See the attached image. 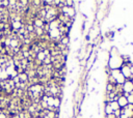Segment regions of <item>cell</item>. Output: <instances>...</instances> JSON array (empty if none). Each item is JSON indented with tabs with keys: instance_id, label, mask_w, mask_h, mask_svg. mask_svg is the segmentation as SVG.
Segmentation results:
<instances>
[{
	"instance_id": "cell-1",
	"label": "cell",
	"mask_w": 133,
	"mask_h": 118,
	"mask_svg": "<svg viewBox=\"0 0 133 118\" xmlns=\"http://www.w3.org/2000/svg\"><path fill=\"white\" fill-rule=\"evenodd\" d=\"M122 89H123V92L131 93L133 91V84H132L131 80H126V82L122 85Z\"/></svg>"
},
{
	"instance_id": "cell-2",
	"label": "cell",
	"mask_w": 133,
	"mask_h": 118,
	"mask_svg": "<svg viewBox=\"0 0 133 118\" xmlns=\"http://www.w3.org/2000/svg\"><path fill=\"white\" fill-rule=\"evenodd\" d=\"M117 104L120 106V109H125L128 105V102H127V98L125 96H123L122 94L119 95V98H117Z\"/></svg>"
},
{
	"instance_id": "cell-3",
	"label": "cell",
	"mask_w": 133,
	"mask_h": 118,
	"mask_svg": "<svg viewBox=\"0 0 133 118\" xmlns=\"http://www.w3.org/2000/svg\"><path fill=\"white\" fill-rule=\"evenodd\" d=\"M28 90H29V92H36V93H40L42 90H44V88H43V86H42L41 84H33V85H31V86L28 88Z\"/></svg>"
},
{
	"instance_id": "cell-4",
	"label": "cell",
	"mask_w": 133,
	"mask_h": 118,
	"mask_svg": "<svg viewBox=\"0 0 133 118\" xmlns=\"http://www.w3.org/2000/svg\"><path fill=\"white\" fill-rule=\"evenodd\" d=\"M12 28L16 32H18V30L22 28V22L21 21H13L12 22Z\"/></svg>"
},
{
	"instance_id": "cell-5",
	"label": "cell",
	"mask_w": 133,
	"mask_h": 118,
	"mask_svg": "<svg viewBox=\"0 0 133 118\" xmlns=\"http://www.w3.org/2000/svg\"><path fill=\"white\" fill-rule=\"evenodd\" d=\"M18 78L20 80L21 83H26L28 81V75L26 73H22V74H19L18 75Z\"/></svg>"
},
{
	"instance_id": "cell-6",
	"label": "cell",
	"mask_w": 133,
	"mask_h": 118,
	"mask_svg": "<svg viewBox=\"0 0 133 118\" xmlns=\"http://www.w3.org/2000/svg\"><path fill=\"white\" fill-rule=\"evenodd\" d=\"M33 26H34V28H43V26H44L43 20H42V19H36V20H34Z\"/></svg>"
},
{
	"instance_id": "cell-7",
	"label": "cell",
	"mask_w": 133,
	"mask_h": 118,
	"mask_svg": "<svg viewBox=\"0 0 133 118\" xmlns=\"http://www.w3.org/2000/svg\"><path fill=\"white\" fill-rule=\"evenodd\" d=\"M108 104H109L110 108L113 110V112H114V111H117V110H120V106H119L117 102H115V100H111V102H110V103H108Z\"/></svg>"
},
{
	"instance_id": "cell-8",
	"label": "cell",
	"mask_w": 133,
	"mask_h": 118,
	"mask_svg": "<svg viewBox=\"0 0 133 118\" xmlns=\"http://www.w3.org/2000/svg\"><path fill=\"white\" fill-rule=\"evenodd\" d=\"M46 57H47V56L45 55V53H44L43 51H40V52L36 54V58H38V60H39L40 62H43V61L45 60Z\"/></svg>"
},
{
	"instance_id": "cell-9",
	"label": "cell",
	"mask_w": 133,
	"mask_h": 118,
	"mask_svg": "<svg viewBox=\"0 0 133 118\" xmlns=\"http://www.w3.org/2000/svg\"><path fill=\"white\" fill-rule=\"evenodd\" d=\"M104 112L106 115H110V114H113V110L110 108L109 104H106L105 105V108H104Z\"/></svg>"
},
{
	"instance_id": "cell-10",
	"label": "cell",
	"mask_w": 133,
	"mask_h": 118,
	"mask_svg": "<svg viewBox=\"0 0 133 118\" xmlns=\"http://www.w3.org/2000/svg\"><path fill=\"white\" fill-rule=\"evenodd\" d=\"M69 43H70V37H68V36H64V37H62L61 39H60V44L62 45V46H68L69 45Z\"/></svg>"
},
{
	"instance_id": "cell-11",
	"label": "cell",
	"mask_w": 133,
	"mask_h": 118,
	"mask_svg": "<svg viewBox=\"0 0 133 118\" xmlns=\"http://www.w3.org/2000/svg\"><path fill=\"white\" fill-rule=\"evenodd\" d=\"M61 105V102H60V98L58 96H55L54 97V108L56 109H59V106Z\"/></svg>"
},
{
	"instance_id": "cell-12",
	"label": "cell",
	"mask_w": 133,
	"mask_h": 118,
	"mask_svg": "<svg viewBox=\"0 0 133 118\" xmlns=\"http://www.w3.org/2000/svg\"><path fill=\"white\" fill-rule=\"evenodd\" d=\"M106 89H107V92L109 93V92H112V91H114V89H115V86L114 85H112V84H107V86H106Z\"/></svg>"
},
{
	"instance_id": "cell-13",
	"label": "cell",
	"mask_w": 133,
	"mask_h": 118,
	"mask_svg": "<svg viewBox=\"0 0 133 118\" xmlns=\"http://www.w3.org/2000/svg\"><path fill=\"white\" fill-rule=\"evenodd\" d=\"M34 32L38 36H41L44 34V31H43V28H34Z\"/></svg>"
},
{
	"instance_id": "cell-14",
	"label": "cell",
	"mask_w": 133,
	"mask_h": 118,
	"mask_svg": "<svg viewBox=\"0 0 133 118\" xmlns=\"http://www.w3.org/2000/svg\"><path fill=\"white\" fill-rule=\"evenodd\" d=\"M126 98H127V102H128V104H131V105H133V94H131V93H130V94H129V95H128Z\"/></svg>"
},
{
	"instance_id": "cell-15",
	"label": "cell",
	"mask_w": 133,
	"mask_h": 118,
	"mask_svg": "<svg viewBox=\"0 0 133 118\" xmlns=\"http://www.w3.org/2000/svg\"><path fill=\"white\" fill-rule=\"evenodd\" d=\"M119 118H128V117H127V116H126V115H125V114H121V115H120V117H119Z\"/></svg>"
},
{
	"instance_id": "cell-16",
	"label": "cell",
	"mask_w": 133,
	"mask_h": 118,
	"mask_svg": "<svg viewBox=\"0 0 133 118\" xmlns=\"http://www.w3.org/2000/svg\"><path fill=\"white\" fill-rule=\"evenodd\" d=\"M130 73H131V75L133 76V65L130 66Z\"/></svg>"
},
{
	"instance_id": "cell-17",
	"label": "cell",
	"mask_w": 133,
	"mask_h": 118,
	"mask_svg": "<svg viewBox=\"0 0 133 118\" xmlns=\"http://www.w3.org/2000/svg\"><path fill=\"white\" fill-rule=\"evenodd\" d=\"M2 72H3V70H2V68H1V66H0V74H1Z\"/></svg>"
},
{
	"instance_id": "cell-18",
	"label": "cell",
	"mask_w": 133,
	"mask_h": 118,
	"mask_svg": "<svg viewBox=\"0 0 133 118\" xmlns=\"http://www.w3.org/2000/svg\"><path fill=\"white\" fill-rule=\"evenodd\" d=\"M2 34H3V33H2V31H1V30H0V37H1V36H2Z\"/></svg>"
},
{
	"instance_id": "cell-19",
	"label": "cell",
	"mask_w": 133,
	"mask_h": 118,
	"mask_svg": "<svg viewBox=\"0 0 133 118\" xmlns=\"http://www.w3.org/2000/svg\"><path fill=\"white\" fill-rule=\"evenodd\" d=\"M131 82H132V84H133V78H132V80H131Z\"/></svg>"
}]
</instances>
